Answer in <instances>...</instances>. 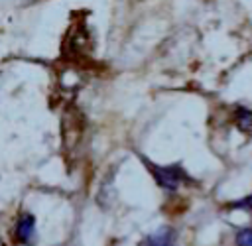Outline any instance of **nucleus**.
Listing matches in <instances>:
<instances>
[{"mask_svg": "<svg viewBox=\"0 0 252 246\" xmlns=\"http://www.w3.org/2000/svg\"><path fill=\"white\" fill-rule=\"evenodd\" d=\"M144 163H146L148 171L154 175V179L158 181V185L163 187V189L175 191L181 183L191 181V179L187 177V173L183 171V167L177 165V163H175V165H156V163H150V161H146V159H144Z\"/></svg>", "mask_w": 252, "mask_h": 246, "instance_id": "1", "label": "nucleus"}, {"mask_svg": "<svg viewBox=\"0 0 252 246\" xmlns=\"http://www.w3.org/2000/svg\"><path fill=\"white\" fill-rule=\"evenodd\" d=\"M35 234V218L32 215H22V218L16 224V240L20 244L30 246Z\"/></svg>", "mask_w": 252, "mask_h": 246, "instance_id": "2", "label": "nucleus"}, {"mask_svg": "<svg viewBox=\"0 0 252 246\" xmlns=\"http://www.w3.org/2000/svg\"><path fill=\"white\" fill-rule=\"evenodd\" d=\"M173 244H175V234L171 228H165V226L152 232L142 242V246H173Z\"/></svg>", "mask_w": 252, "mask_h": 246, "instance_id": "3", "label": "nucleus"}, {"mask_svg": "<svg viewBox=\"0 0 252 246\" xmlns=\"http://www.w3.org/2000/svg\"><path fill=\"white\" fill-rule=\"evenodd\" d=\"M232 120L242 132H252V110L246 106H236L232 112Z\"/></svg>", "mask_w": 252, "mask_h": 246, "instance_id": "4", "label": "nucleus"}, {"mask_svg": "<svg viewBox=\"0 0 252 246\" xmlns=\"http://www.w3.org/2000/svg\"><path fill=\"white\" fill-rule=\"evenodd\" d=\"M236 244L238 246H252V228H242L236 232Z\"/></svg>", "mask_w": 252, "mask_h": 246, "instance_id": "5", "label": "nucleus"}, {"mask_svg": "<svg viewBox=\"0 0 252 246\" xmlns=\"http://www.w3.org/2000/svg\"><path fill=\"white\" fill-rule=\"evenodd\" d=\"M230 207H244V209H252V195H250V197H246V199H242V201H238V203H232Z\"/></svg>", "mask_w": 252, "mask_h": 246, "instance_id": "6", "label": "nucleus"}]
</instances>
